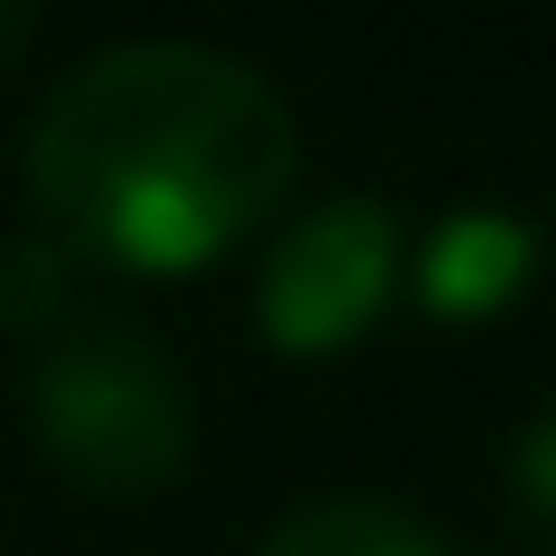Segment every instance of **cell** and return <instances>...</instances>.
Listing matches in <instances>:
<instances>
[{
	"mask_svg": "<svg viewBox=\"0 0 556 556\" xmlns=\"http://www.w3.org/2000/svg\"><path fill=\"white\" fill-rule=\"evenodd\" d=\"M254 556H459L420 508L401 498H371V489H332V498H303L264 528Z\"/></svg>",
	"mask_w": 556,
	"mask_h": 556,
	"instance_id": "5",
	"label": "cell"
},
{
	"mask_svg": "<svg viewBox=\"0 0 556 556\" xmlns=\"http://www.w3.org/2000/svg\"><path fill=\"white\" fill-rule=\"evenodd\" d=\"M293 166L283 88L205 39H117L29 117L39 235L88 274H205L283 215Z\"/></svg>",
	"mask_w": 556,
	"mask_h": 556,
	"instance_id": "1",
	"label": "cell"
},
{
	"mask_svg": "<svg viewBox=\"0 0 556 556\" xmlns=\"http://www.w3.org/2000/svg\"><path fill=\"white\" fill-rule=\"evenodd\" d=\"M401 215L381 195H323L313 215H293L254 274V323L283 362H332L352 352L391 293H401Z\"/></svg>",
	"mask_w": 556,
	"mask_h": 556,
	"instance_id": "3",
	"label": "cell"
},
{
	"mask_svg": "<svg viewBox=\"0 0 556 556\" xmlns=\"http://www.w3.org/2000/svg\"><path fill=\"white\" fill-rule=\"evenodd\" d=\"M401 274H410L430 323H498L538 274V225L508 215V205H459L420 235V254Z\"/></svg>",
	"mask_w": 556,
	"mask_h": 556,
	"instance_id": "4",
	"label": "cell"
},
{
	"mask_svg": "<svg viewBox=\"0 0 556 556\" xmlns=\"http://www.w3.org/2000/svg\"><path fill=\"white\" fill-rule=\"evenodd\" d=\"M20 401H29L39 459L68 489L108 498V508L166 498L186 479V459H195V391H186L176 352L147 323H127V313H98L88 303L49 342H29Z\"/></svg>",
	"mask_w": 556,
	"mask_h": 556,
	"instance_id": "2",
	"label": "cell"
},
{
	"mask_svg": "<svg viewBox=\"0 0 556 556\" xmlns=\"http://www.w3.org/2000/svg\"><path fill=\"white\" fill-rule=\"evenodd\" d=\"M508 498H518V528H528V538H547V528H556V420H547V410L518 430V469H508Z\"/></svg>",
	"mask_w": 556,
	"mask_h": 556,
	"instance_id": "7",
	"label": "cell"
},
{
	"mask_svg": "<svg viewBox=\"0 0 556 556\" xmlns=\"http://www.w3.org/2000/svg\"><path fill=\"white\" fill-rule=\"evenodd\" d=\"M29 29H39V0H0V59H20Z\"/></svg>",
	"mask_w": 556,
	"mask_h": 556,
	"instance_id": "8",
	"label": "cell"
},
{
	"mask_svg": "<svg viewBox=\"0 0 556 556\" xmlns=\"http://www.w3.org/2000/svg\"><path fill=\"white\" fill-rule=\"evenodd\" d=\"M88 313V264L68 254V244H49V235H20L10 254H0V342H49L59 323H78Z\"/></svg>",
	"mask_w": 556,
	"mask_h": 556,
	"instance_id": "6",
	"label": "cell"
}]
</instances>
